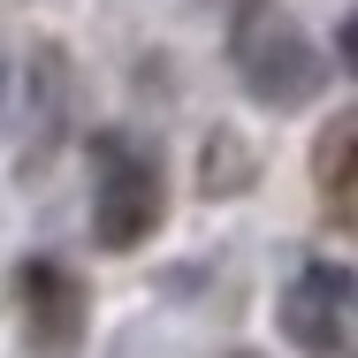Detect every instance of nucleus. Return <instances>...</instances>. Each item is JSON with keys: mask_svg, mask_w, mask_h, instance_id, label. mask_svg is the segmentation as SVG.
<instances>
[{"mask_svg": "<svg viewBox=\"0 0 358 358\" xmlns=\"http://www.w3.org/2000/svg\"><path fill=\"white\" fill-rule=\"evenodd\" d=\"M23 320H31V343L46 358L76 351V336H84V282L69 267H54V259H31L23 267Z\"/></svg>", "mask_w": 358, "mask_h": 358, "instance_id": "obj_4", "label": "nucleus"}, {"mask_svg": "<svg viewBox=\"0 0 358 358\" xmlns=\"http://www.w3.org/2000/svg\"><path fill=\"white\" fill-rule=\"evenodd\" d=\"M343 320H351V275L336 259L297 267V282L282 289V336L305 358H336L343 351Z\"/></svg>", "mask_w": 358, "mask_h": 358, "instance_id": "obj_3", "label": "nucleus"}, {"mask_svg": "<svg viewBox=\"0 0 358 358\" xmlns=\"http://www.w3.org/2000/svg\"><path fill=\"white\" fill-rule=\"evenodd\" d=\"M160 206H168L160 160L138 152V145H122V138H107L99 145V183H92V236L107 252H138L160 229Z\"/></svg>", "mask_w": 358, "mask_h": 358, "instance_id": "obj_2", "label": "nucleus"}, {"mask_svg": "<svg viewBox=\"0 0 358 358\" xmlns=\"http://www.w3.org/2000/svg\"><path fill=\"white\" fill-rule=\"evenodd\" d=\"M229 54H236V76H244L267 107H305V99L328 84V62L313 54V38L289 23L282 8H252V15L236 23Z\"/></svg>", "mask_w": 358, "mask_h": 358, "instance_id": "obj_1", "label": "nucleus"}, {"mask_svg": "<svg viewBox=\"0 0 358 358\" xmlns=\"http://www.w3.org/2000/svg\"><path fill=\"white\" fill-rule=\"evenodd\" d=\"M351 145H358V122H328V138H320V199H328V214L351 221Z\"/></svg>", "mask_w": 358, "mask_h": 358, "instance_id": "obj_5", "label": "nucleus"}]
</instances>
